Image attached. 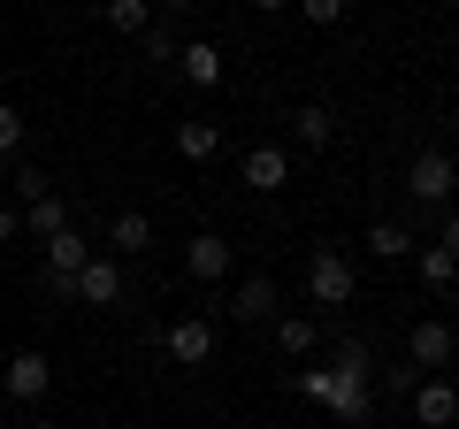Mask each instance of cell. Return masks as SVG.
<instances>
[{"mask_svg":"<svg viewBox=\"0 0 459 429\" xmlns=\"http://www.w3.org/2000/svg\"><path fill=\"white\" fill-rule=\"evenodd\" d=\"M291 391L314 398L322 414H337L344 429H368V422H376V368H337V361H322V368H299Z\"/></svg>","mask_w":459,"mask_h":429,"instance_id":"6da1fadb","label":"cell"},{"mask_svg":"<svg viewBox=\"0 0 459 429\" xmlns=\"http://www.w3.org/2000/svg\"><path fill=\"white\" fill-rule=\"evenodd\" d=\"M452 192H459V162L444 146H421L406 162V199H413V214H429V223H437L444 207H452Z\"/></svg>","mask_w":459,"mask_h":429,"instance_id":"7a4b0ae2","label":"cell"},{"mask_svg":"<svg viewBox=\"0 0 459 429\" xmlns=\"http://www.w3.org/2000/svg\"><path fill=\"white\" fill-rule=\"evenodd\" d=\"M352 292H360V268L344 261L337 246H314V261H307V299L322 314H337V307H352Z\"/></svg>","mask_w":459,"mask_h":429,"instance_id":"3957f363","label":"cell"},{"mask_svg":"<svg viewBox=\"0 0 459 429\" xmlns=\"http://www.w3.org/2000/svg\"><path fill=\"white\" fill-rule=\"evenodd\" d=\"M452 361H459V330L444 322V314H421V322L406 330V368L413 376H444Z\"/></svg>","mask_w":459,"mask_h":429,"instance_id":"277c9868","label":"cell"},{"mask_svg":"<svg viewBox=\"0 0 459 429\" xmlns=\"http://www.w3.org/2000/svg\"><path fill=\"white\" fill-rule=\"evenodd\" d=\"M214 346H222L214 314H177V322L161 330V353H169L177 368H207V361H214Z\"/></svg>","mask_w":459,"mask_h":429,"instance_id":"5b68a950","label":"cell"},{"mask_svg":"<svg viewBox=\"0 0 459 429\" xmlns=\"http://www.w3.org/2000/svg\"><path fill=\"white\" fill-rule=\"evenodd\" d=\"M230 268H238V246L214 231H192V246H184V276L199 284V292H214V284H230Z\"/></svg>","mask_w":459,"mask_h":429,"instance_id":"8992f818","label":"cell"},{"mask_svg":"<svg viewBox=\"0 0 459 429\" xmlns=\"http://www.w3.org/2000/svg\"><path fill=\"white\" fill-rule=\"evenodd\" d=\"M222 314H230V322H276V314H283L276 276H238V284H230V299H222Z\"/></svg>","mask_w":459,"mask_h":429,"instance_id":"52a82bcc","label":"cell"},{"mask_svg":"<svg viewBox=\"0 0 459 429\" xmlns=\"http://www.w3.org/2000/svg\"><path fill=\"white\" fill-rule=\"evenodd\" d=\"M0 391L16 398V407H39V398L54 391V361L47 353H16V361L0 368Z\"/></svg>","mask_w":459,"mask_h":429,"instance_id":"ba28073f","label":"cell"},{"mask_svg":"<svg viewBox=\"0 0 459 429\" xmlns=\"http://www.w3.org/2000/svg\"><path fill=\"white\" fill-rule=\"evenodd\" d=\"M406 407H413V422H421V429H452L459 422V383L452 376H421Z\"/></svg>","mask_w":459,"mask_h":429,"instance_id":"9c48e42d","label":"cell"},{"mask_svg":"<svg viewBox=\"0 0 459 429\" xmlns=\"http://www.w3.org/2000/svg\"><path fill=\"white\" fill-rule=\"evenodd\" d=\"M77 307H123V261L115 253H92L77 268Z\"/></svg>","mask_w":459,"mask_h":429,"instance_id":"30bf717a","label":"cell"},{"mask_svg":"<svg viewBox=\"0 0 459 429\" xmlns=\"http://www.w3.org/2000/svg\"><path fill=\"white\" fill-rule=\"evenodd\" d=\"M92 261V246H84V231L77 223H69L62 238H47V246H39V276H62V284H77V268Z\"/></svg>","mask_w":459,"mask_h":429,"instance_id":"8fae6325","label":"cell"},{"mask_svg":"<svg viewBox=\"0 0 459 429\" xmlns=\"http://www.w3.org/2000/svg\"><path fill=\"white\" fill-rule=\"evenodd\" d=\"M238 184H253V192H283V184H291V153L261 138V146H253L246 162H238Z\"/></svg>","mask_w":459,"mask_h":429,"instance_id":"7c38bea8","label":"cell"},{"mask_svg":"<svg viewBox=\"0 0 459 429\" xmlns=\"http://www.w3.org/2000/svg\"><path fill=\"white\" fill-rule=\"evenodd\" d=\"M177 77H184V84H199V92H214V84H222V47H207V39L177 47Z\"/></svg>","mask_w":459,"mask_h":429,"instance_id":"4fadbf2b","label":"cell"},{"mask_svg":"<svg viewBox=\"0 0 459 429\" xmlns=\"http://www.w3.org/2000/svg\"><path fill=\"white\" fill-rule=\"evenodd\" d=\"M413 246H421V238H413L406 214H383L376 231H368V253H376V261H413Z\"/></svg>","mask_w":459,"mask_h":429,"instance_id":"5bb4252c","label":"cell"},{"mask_svg":"<svg viewBox=\"0 0 459 429\" xmlns=\"http://www.w3.org/2000/svg\"><path fill=\"white\" fill-rule=\"evenodd\" d=\"M291 138H299L307 153H322L329 138H337V108H322V100H307V108L291 116Z\"/></svg>","mask_w":459,"mask_h":429,"instance_id":"9a60e30c","label":"cell"},{"mask_svg":"<svg viewBox=\"0 0 459 429\" xmlns=\"http://www.w3.org/2000/svg\"><path fill=\"white\" fill-rule=\"evenodd\" d=\"M177 153H184V162H199V169H207L214 153H222V123H207V116L177 123Z\"/></svg>","mask_w":459,"mask_h":429,"instance_id":"2e32d148","label":"cell"},{"mask_svg":"<svg viewBox=\"0 0 459 429\" xmlns=\"http://www.w3.org/2000/svg\"><path fill=\"white\" fill-rule=\"evenodd\" d=\"M62 231H69V199H62V192H47L39 207H23V238L47 246V238H62Z\"/></svg>","mask_w":459,"mask_h":429,"instance_id":"e0dca14e","label":"cell"},{"mask_svg":"<svg viewBox=\"0 0 459 429\" xmlns=\"http://www.w3.org/2000/svg\"><path fill=\"white\" fill-rule=\"evenodd\" d=\"M314 346H322V322H314V314H276V353L307 361Z\"/></svg>","mask_w":459,"mask_h":429,"instance_id":"ac0fdd59","label":"cell"},{"mask_svg":"<svg viewBox=\"0 0 459 429\" xmlns=\"http://www.w3.org/2000/svg\"><path fill=\"white\" fill-rule=\"evenodd\" d=\"M413 276H421L429 292H452V284H459V261L437 246V238H429V246H413Z\"/></svg>","mask_w":459,"mask_h":429,"instance_id":"d6986e66","label":"cell"},{"mask_svg":"<svg viewBox=\"0 0 459 429\" xmlns=\"http://www.w3.org/2000/svg\"><path fill=\"white\" fill-rule=\"evenodd\" d=\"M100 23H108V31H123V39H146V31H153V0H108V8H100Z\"/></svg>","mask_w":459,"mask_h":429,"instance_id":"ffe728a7","label":"cell"},{"mask_svg":"<svg viewBox=\"0 0 459 429\" xmlns=\"http://www.w3.org/2000/svg\"><path fill=\"white\" fill-rule=\"evenodd\" d=\"M108 246H115V253H146V246H153V223H146L138 207H123V214L108 223Z\"/></svg>","mask_w":459,"mask_h":429,"instance_id":"44dd1931","label":"cell"},{"mask_svg":"<svg viewBox=\"0 0 459 429\" xmlns=\"http://www.w3.org/2000/svg\"><path fill=\"white\" fill-rule=\"evenodd\" d=\"M47 192H54V177H47V169H31V162H23V169H16V214H23V207H39Z\"/></svg>","mask_w":459,"mask_h":429,"instance_id":"7402d4cb","label":"cell"},{"mask_svg":"<svg viewBox=\"0 0 459 429\" xmlns=\"http://www.w3.org/2000/svg\"><path fill=\"white\" fill-rule=\"evenodd\" d=\"M299 23H314V31H337V23H344V0H299Z\"/></svg>","mask_w":459,"mask_h":429,"instance_id":"603a6c76","label":"cell"},{"mask_svg":"<svg viewBox=\"0 0 459 429\" xmlns=\"http://www.w3.org/2000/svg\"><path fill=\"white\" fill-rule=\"evenodd\" d=\"M329 361H337V368H376V346H368V337H337Z\"/></svg>","mask_w":459,"mask_h":429,"instance_id":"cb8c5ba5","label":"cell"},{"mask_svg":"<svg viewBox=\"0 0 459 429\" xmlns=\"http://www.w3.org/2000/svg\"><path fill=\"white\" fill-rule=\"evenodd\" d=\"M16 146H23V108L0 100V153H16Z\"/></svg>","mask_w":459,"mask_h":429,"instance_id":"d4e9b609","label":"cell"},{"mask_svg":"<svg viewBox=\"0 0 459 429\" xmlns=\"http://www.w3.org/2000/svg\"><path fill=\"white\" fill-rule=\"evenodd\" d=\"M146 62L153 69H177V31H146Z\"/></svg>","mask_w":459,"mask_h":429,"instance_id":"484cf974","label":"cell"},{"mask_svg":"<svg viewBox=\"0 0 459 429\" xmlns=\"http://www.w3.org/2000/svg\"><path fill=\"white\" fill-rule=\"evenodd\" d=\"M437 246L459 261V207H444V214H437Z\"/></svg>","mask_w":459,"mask_h":429,"instance_id":"4316f807","label":"cell"},{"mask_svg":"<svg viewBox=\"0 0 459 429\" xmlns=\"http://www.w3.org/2000/svg\"><path fill=\"white\" fill-rule=\"evenodd\" d=\"M413 383H421L413 368H383V391H391V398H413Z\"/></svg>","mask_w":459,"mask_h":429,"instance_id":"83f0119b","label":"cell"},{"mask_svg":"<svg viewBox=\"0 0 459 429\" xmlns=\"http://www.w3.org/2000/svg\"><path fill=\"white\" fill-rule=\"evenodd\" d=\"M16 238H23V214L8 207V199H0V246H16Z\"/></svg>","mask_w":459,"mask_h":429,"instance_id":"f1b7e54d","label":"cell"},{"mask_svg":"<svg viewBox=\"0 0 459 429\" xmlns=\"http://www.w3.org/2000/svg\"><path fill=\"white\" fill-rule=\"evenodd\" d=\"M31 429H69V422H31Z\"/></svg>","mask_w":459,"mask_h":429,"instance_id":"f546056e","label":"cell"},{"mask_svg":"<svg viewBox=\"0 0 459 429\" xmlns=\"http://www.w3.org/2000/svg\"><path fill=\"white\" fill-rule=\"evenodd\" d=\"M0 429H8V422H0Z\"/></svg>","mask_w":459,"mask_h":429,"instance_id":"4dcf8cb0","label":"cell"}]
</instances>
